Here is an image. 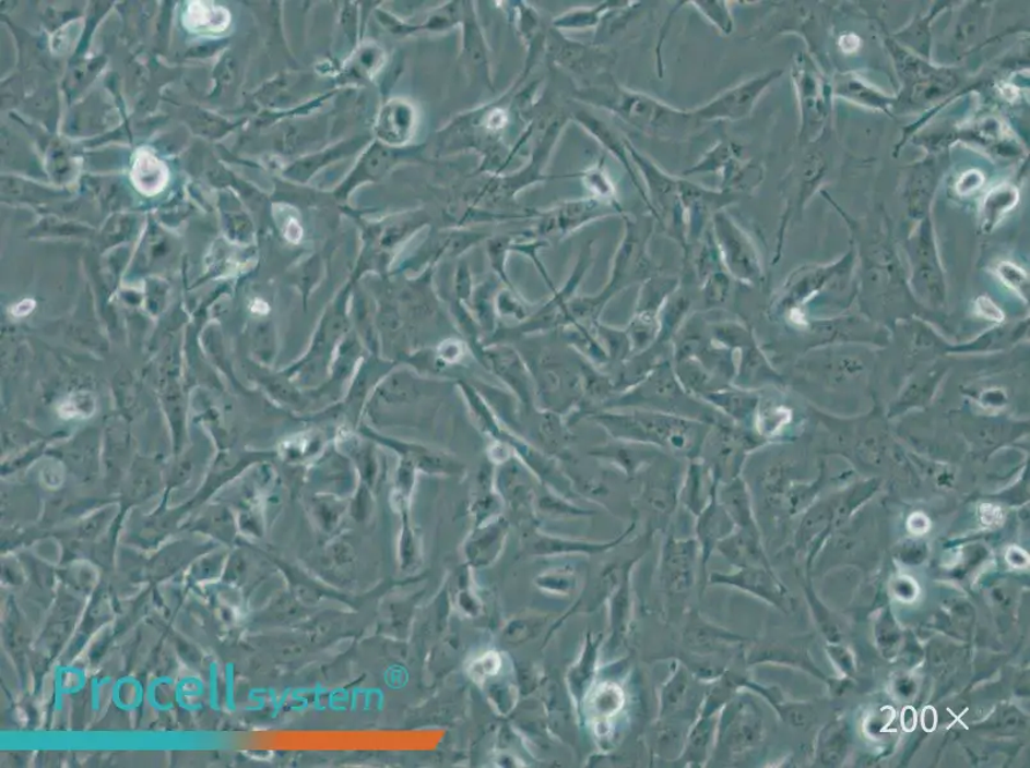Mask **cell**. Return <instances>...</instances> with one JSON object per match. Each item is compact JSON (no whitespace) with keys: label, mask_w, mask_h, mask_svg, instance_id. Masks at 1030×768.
<instances>
[{"label":"cell","mask_w":1030,"mask_h":768,"mask_svg":"<svg viewBox=\"0 0 1030 768\" xmlns=\"http://www.w3.org/2000/svg\"><path fill=\"white\" fill-rule=\"evenodd\" d=\"M575 99L607 110L631 128L652 137L684 140L702 128L694 110H682L648 94L621 86L605 72L578 87Z\"/></svg>","instance_id":"6da1fadb"},{"label":"cell","mask_w":1030,"mask_h":768,"mask_svg":"<svg viewBox=\"0 0 1030 768\" xmlns=\"http://www.w3.org/2000/svg\"><path fill=\"white\" fill-rule=\"evenodd\" d=\"M590 418L614 440L641 443L672 456L699 459L711 425L672 413L641 410H600Z\"/></svg>","instance_id":"7a4b0ae2"},{"label":"cell","mask_w":1030,"mask_h":768,"mask_svg":"<svg viewBox=\"0 0 1030 768\" xmlns=\"http://www.w3.org/2000/svg\"><path fill=\"white\" fill-rule=\"evenodd\" d=\"M641 409L699 420L711 427L722 413L686 393L670 360L658 363L642 380L621 391L603 410Z\"/></svg>","instance_id":"3957f363"},{"label":"cell","mask_w":1030,"mask_h":768,"mask_svg":"<svg viewBox=\"0 0 1030 768\" xmlns=\"http://www.w3.org/2000/svg\"><path fill=\"white\" fill-rule=\"evenodd\" d=\"M621 217L625 220V235L614 255L609 284L597 295L578 297V305L591 321H599L600 313L615 295L655 275L648 251L655 218L634 217L627 213L621 214Z\"/></svg>","instance_id":"277c9868"},{"label":"cell","mask_w":1030,"mask_h":768,"mask_svg":"<svg viewBox=\"0 0 1030 768\" xmlns=\"http://www.w3.org/2000/svg\"><path fill=\"white\" fill-rule=\"evenodd\" d=\"M627 149L637 172L641 175L650 202V214L659 221L663 231L684 250L685 261L690 260L691 247L688 242L687 220L684 205L680 203L679 180L659 167L655 161L642 154L627 140Z\"/></svg>","instance_id":"5b68a950"},{"label":"cell","mask_w":1030,"mask_h":768,"mask_svg":"<svg viewBox=\"0 0 1030 768\" xmlns=\"http://www.w3.org/2000/svg\"><path fill=\"white\" fill-rule=\"evenodd\" d=\"M584 358L566 353L560 349L541 350L535 364L536 396L543 400L544 410L569 417L580 409L583 397L582 364Z\"/></svg>","instance_id":"8992f818"},{"label":"cell","mask_w":1030,"mask_h":768,"mask_svg":"<svg viewBox=\"0 0 1030 768\" xmlns=\"http://www.w3.org/2000/svg\"><path fill=\"white\" fill-rule=\"evenodd\" d=\"M738 693L719 715L717 742L711 760H730L745 755L762 740L765 723L759 707L751 699L738 696Z\"/></svg>","instance_id":"52a82bcc"},{"label":"cell","mask_w":1030,"mask_h":768,"mask_svg":"<svg viewBox=\"0 0 1030 768\" xmlns=\"http://www.w3.org/2000/svg\"><path fill=\"white\" fill-rule=\"evenodd\" d=\"M699 565L700 551L695 538H677L672 533L666 536L658 566L659 585L666 597L674 598L690 592Z\"/></svg>","instance_id":"ba28073f"},{"label":"cell","mask_w":1030,"mask_h":768,"mask_svg":"<svg viewBox=\"0 0 1030 768\" xmlns=\"http://www.w3.org/2000/svg\"><path fill=\"white\" fill-rule=\"evenodd\" d=\"M710 231L723 267L731 276L744 280L758 276V261L751 241L727 212L723 209L714 214Z\"/></svg>","instance_id":"9c48e42d"},{"label":"cell","mask_w":1030,"mask_h":768,"mask_svg":"<svg viewBox=\"0 0 1030 768\" xmlns=\"http://www.w3.org/2000/svg\"><path fill=\"white\" fill-rule=\"evenodd\" d=\"M780 75V71H773L746 80L744 83L719 94L707 105L694 109V113L702 124L717 121L744 120L753 112L755 105H757L768 86L773 84Z\"/></svg>","instance_id":"30bf717a"},{"label":"cell","mask_w":1030,"mask_h":768,"mask_svg":"<svg viewBox=\"0 0 1030 768\" xmlns=\"http://www.w3.org/2000/svg\"><path fill=\"white\" fill-rule=\"evenodd\" d=\"M625 211L620 205L591 196L559 203L554 209L544 214L541 232L554 236L559 240L597 219L611 216H621Z\"/></svg>","instance_id":"8fae6325"},{"label":"cell","mask_w":1030,"mask_h":768,"mask_svg":"<svg viewBox=\"0 0 1030 768\" xmlns=\"http://www.w3.org/2000/svg\"><path fill=\"white\" fill-rule=\"evenodd\" d=\"M550 36L552 43L548 47L558 68L572 72L578 77H589L588 83L605 72H612V65L617 56L611 50H605L595 44L589 46V44L570 40L555 28Z\"/></svg>","instance_id":"7c38bea8"},{"label":"cell","mask_w":1030,"mask_h":768,"mask_svg":"<svg viewBox=\"0 0 1030 768\" xmlns=\"http://www.w3.org/2000/svg\"><path fill=\"white\" fill-rule=\"evenodd\" d=\"M626 700V693L618 683L596 682L583 701L578 722L588 725L600 742L607 741L619 715L625 711Z\"/></svg>","instance_id":"4fadbf2b"},{"label":"cell","mask_w":1030,"mask_h":768,"mask_svg":"<svg viewBox=\"0 0 1030 768\" xmlns=\"http://www.w3.org/2000/svg\"><path fill=\"white\" fill-rule=\"evenodd\" d=\"M680 203L684 205L687 220L688 242L690 247L700 241L706 233L711 218L733 202L735 195L727 190H713L700 187L692 181L679 180Z\"/></svg>","instance_id":"5bb4252c"},{"label":"cell","mask_w":1030,"mask_h":768,"mask_svg":"<svg viewBox=\"0 0 1030 768\" xmlns=\"http://www.w3.org/2000/svg\"><path fill=\"white\" fill-rule=\"evenodd\" d=\"M707 583L709 586H723L741 590L748 595L760 598L776 608L784 610L789 600L785 595L788 590L783 588L780 580L773 574V571L765 567H739L733 573H708Z\"/></svg>","instance_id":"9a60e30c"},{"label":"cell","mask_w":1030,"mask_h":768,"mask_svg":"<svg viewBox=\"0 0 1030 768\" xmlns=\"http://www.w3.org/2000/svg\"><path fill=\"white\" fill-rule=\"evenodd\" d=\"M603 646L604 634L589 632L584 637L580 656L567 670L566 688L578 720H580L584 699L597 682L599 661Z\"/></svg>","instance_id":"2e32d148"},{"label":"cell","mask_w":1030,"mask_h":768,"mask_svg":"<svg viewBox=\"0 0 1030 768\" xmlns=\"http://www.w3.org/2000/svg\"><path fill=\"white\" fill-rule=\"evenodd\" d=\"M744 640L745 638L741 635L709 622L695 610L688 614L684 632H682V646L690 655L701 657L721 655L733 646L743 644Z\"/></svg>","instance_id":"e0dca14e"},{"label":"cell","mask_w":1030,"mask_h":768,"mask_svg":"<svg viewBox=\"0 0 1030 768\" xmlns=\"http://www.w3.org/2000/svg\"><path fill=\"white\" fill-rule=\"evenodd\" d=\"M694 676L679 660L674 662L671 675L659 691L658 719H685L695 721L700 707L690 706L694 699Z\"/></svg>","instance_id":"ac0fdd59"},{"label":"cell","mask_w":1030,"mask_h":768,"mask_svg":"<svg viewBox=\"0 0 1030 768\" xmlns=\"http://www.w3.org/2000/svg\"><path fill=\"white\" fill-rule=\"evenodd\" d=\"M718 487L711 493L708 505L696 516L695 523V539L699 544L700 567L706 581L710 557L713 556L718 544L736 529L730 515L718 501Z\"/></svg>","instance_id":"d6986e66"},{"label":"cell","mask_w":1030,"mask_h":768,"mask_svg":"<svg viewBox=\"0 0 1030 768\" xmlns=\"http://www.w3.org/2000/svg\"><path fill=\"white\" fill-rule=\"evenodd\" d=\"M570 121L580 124L584 131H588L591 136H594L600 144H602L607 152H609L613 157L619 160L621 167L631 179L634 187L639 191L640 196L644 204L649 206L650 202L644 191L642 181H640L639 172L635 168L631 157L627 149V139L620 137L617 132H615L609 124L600 120V118L590 113L589 110L580 109L577 112L569 116Z\"/></svg>","instance_id":"ffe728a7"},{"label":"cell","mask_w":1030,"mask_h":768,"mask_svg":"<svg viewBox=\"0 0 1030 768\" xmlns=\"http://www.w3.org/2000/svg\"><path fill=\"white\" fill-rule=\"evenodd\" d=\"M635 566L628 568L624 579L614 588L606 605L609 612V638H607L606 649L613 655L625 644L629 631H631L634 620V589L632 573Z\"/></svg>","instance_id":"44dd1931"},{"label":"cell","mask_w":1030,"mask_h":768,"mask_svg":"<svg viewBox=\"0 0 1030 768\" xmlns=\"http://www.w3.org/2000/svg\"><path fill=\"white\" fill-rule=\"evenodd\" d=\"M715 551L736 568L765 567L772 571L762 550L759 531L736 528L718 544Z\"/></svg>","instance_id":"7402d4cb"},{"label":"cell","mask_w":1030,"mask_h":768,"mask_svg":"<svg viewBox=\"0 0 1030 768\" xmlns=\"http://www.w3.org/2000/svg\"><path fill=\"white\" fill-rule=\"evenodd\" d=\"M719 715H698V718L688 728L685 747L678 760L690 767H706L713 757Z\"/></svg>","instance_id":"603a6c76"},{"label":"cell","mask_w":1030,"mask_h":768,"mask_svg":"<svg viewBox=\"0 0 1030 768\" xmlns=\"http://www.w3.org/2000/svg\"><path fill=\"white\" fill-rule=\"evenodd\" d=\"M719 484L721 480L711 472L701 457L690 460L685 478L680 482L679 505L694 516H698L708 505L711 493Z\"/></svg>","instance_id":"cb8c5ba5"},{"label":"cell","mask_w":1030,"mask_h":768,"mask_svg":"<svg viewBox=\"0 0 1030 768\" xmlns=\"http://www.w3.org/2000/svg\"><path fill=\"white\" fill-rule=\"evenodd\" d=\"M488 359H490L496 374L500 375L516 391L524 405L530 406V408L535 405L536 391L533 386L535 383L531 380V373L528 371L524 361L514 350L500 347L498 350L488 352Z\"/></svg>","instance_id":"d4e9b609"},{"label":"cell","mask_w":1030,"mask_h":768,"mask_svg":"<svg viewBox=\"0 0 1030 768\" xmlns=\"http://www.w3.org/2000/svg\"><path fill=\"white\" fill-rule=\"evenodd\" d=\"M591 455L612 463L615 467L625 471V475L635 478L654 463L656 457L661 456V453L658 448L641 445V443L615 440L612 445L596 448Z\"/></svg>","instance_id":"484cf974"},{"label":"cell","mask_w":1030,"mask_h":768,"mask_svg":"<svg viewBox=\"0 0 1030 768\" xmlns=\"http://www.w3.org/2000/svg\"><path fill=\"white\" fill-rule=\"evenodd\" d=\"M636 523H632L618 537L609 542H588L582 539L563 538L554 536H541L535 544L536 552L543 556H563V555H600V553L609 552L617 549L626 538L632 535Z\"/></svg>","instance_id":"4316f807"},{"label":"cell","mask_w":1030,"mask_h":768,"mask_svg":"<svg viewBox=\"0 0 1030 768\" xmlns=\"http://www.w3.org/2000/svg\"><path fill=\"white\" fill-rule=\"evenodd\" d=\"M169 180L165 161L147 149H139L131 169L133 187L145 196H154L166 189Z\"/></svg>","instance_id":"83f0119b"},{"label":"cell","mask_w":1030,"mask_h":768,"mask_svg":"<svg viewBox=\"0 0 1030 768\" xmlns=\"http://www.w3.org/2000/svg\"><path fill=\"white\" fill-rule=\"evenodd\" d=\"M717 494L718 501L721 502L736 528L759 531L743 480L733 478L729 483L719 484Z\"/></svg>","instance_id":"f1b7e54d"},{"label":"cell","mask_w":1030,"mask_h":768,"mask_svg":"<svg viewBox=\"0 0 1030 768\" xmlns=\"http://www.w3.org/2000/svg\"><path fill=\"white\" fill-rule=\"evenodd\" d=\"M182 22L190 32L218 34L226 32L232 24V13L225 7L203 2V0H192L183 12Z\"/></svg>","instance_id":"f546056e"},{"label":"cell","mask_w":1030,"mask_h":768,"mask_svg":"<svg viewBox=\"0 0 1030 768\" xmlns=\"http://www.w3.org/2000/svg\"><path fill=\"white\" fill-rule=\"evenodd\" d=\"M628 2H618V0H606L594 7H580L560 14L553 21V26L558 32H581V29L595 28L614 11L624 9Z\"/></svg>","instance_id":"4dcf8cb0"},{"label":"cell","mask_w":1030,"mask_h":768,"mask_svg":"<svg viewBox=\"0 0 1030 768\" xmlns=\"http://www.w3.org/2000/svg\"><path fill=\"white\" fill-rule=\"evenodd\" d=\"M594 331L600 344L604 347L611 367L620 369L632 358V347L626 329H615L597 322Z\"/></svg>","instance_id":"1f68e13d"},{"label":"cell","mask_w":1030,"mask_h":768,"mask_svg":"<svg viewBox=\"0 0 1030 768\" xmlns=\"http://www.w3.org/2000/svg\"><path fill=\"white\" fill-rule=\"evenodd\" d=\"M580 576L573 566L565 565L553 568L537 578V586L544 592L557 597H570L576 593Z\"/></svg>","instance_id":"d6a6232c"},{"label":"cell","mask_w":1030,"mask_h":768,"mask_svg":"<svg viewBox=\"0 0 1030 768\" xmlns=\"http://www.w3.org/2000/svg\"><path fill=\"white\" fill-rule=\"evenodd\" d=\"M735 161H733V147L730 144L719 143L711 149L706 157L692 168L685 171L686 176L715 172L723 175L724 182L733 177Z\"/></svg>","instance_id":"836d02e7"},{"label":"cell","mask_w":1030,"mask_h":768,"mask_svg":"<svg viewBox=\"0 0 1030 768\" xmlns=\"http://www.w3.org/2000/svg\"><path fill=\"white\" fill-rule=\"evenodd\" d=\"M849 747V733L841 722L829 725L821 734L819 756L821 763L833 766L840 764Z\"/></svg>","instance_id":"e575fe53"},{"label":"cell","mask_w":1030,"mask_h":768,"mask_svg":"<svg viewBox=\"0 0 1030 768\" xmlns=\"http://www.w3.org/2000/svg\"><path fill=\"white\" fill-rule=\"evenodd\" d=\"M731 279L727 271L721 269L711 273L701 280L703 305L708 309L721 308L729 299Z\"/></svg>","instance_id":"d590c367"},{"label":"cell","mask_w":1030,"mask_h":768,"mask_svg":"<svg viewBox=\"0 0 1030 768\" xmlns=\"http://www.w3.org/2000/svg\"><path fill=\"white\" fill-rule=\"evenodd\" d=\"M540 509L554 519L581 518L594 514L591 509L576 506L572 501L554 491L541 499Z\"/></svg>","instance_id":"8d00e7d4"},{"label":"cell","mask_w":1030,"mask_h":768,"mask_svg":"<svg viewBox=\"0 0 1030 768\" xmlns=\"http://www.w3.org/2000/svg\"><path fill=\"white\" fill-rule=\"evenodd\" d=\"M695 9L706 17L711 25L724 35L733 32V20L727 3L721 0H694Z\"/></svg>","instance_id":"74e56055"},{"label":"cell","mask_w":1030,"mask_h":768,"mask_svg":"<svg viewBox=\"0 0 1030 768\" xmlns=\"http://www.w3.org/2000/svg\"><path fill=\"white\" fill-rule=\"evenodd\" d=\"M581 180L587 183V187L591 189L592 192H594V196L603 199V201L620 205L617 201V197H615L613 182L611 181L609 176L606 175L602 165L590 168L588 171H582Z\"/></svg>","instance_id":"f35d334b"},{"label":"cell","mask_w":1030,"mask_h":768,"mask_svg":"<svg viewBox=\"0 0 1030 768\" xmlns=\"http://www.w3.org/2000/svg\"><path fill=\"white\" fill-rule=\"evenodd\" d=\"M1017 202V192L1010 188L993 191L985 202V220H997Z\"/></svg>","instance_id":"ab89813d"},{"label":"cell","mask_w":1030,"mask_h":768,"mask_svg":"<svg viewBox=\"0 0 1030 768\" xmlns=\"http://www.w3.org/2000/svg\"><path fill=\"white\" fill-rule=\"evenodd\" d=\"M94 405V401L88 396H70L59 406V412L67 419L92 417Z\"/></svg>","instance_id":"60d3db41"},{"label":"cell","mask_w":1030,"mask_h":768,"mask_svg":"<svg viewBox=\"0 0 1030 768\" xmlns=\"http://www.w3.org/2000/svg\"><path fill=\"white\" fill-rule=\"evenodd\" d=\"M809 598L810 601L814 602L813 609L815 612V617H817V622L820 624L821 632H825L826 637L829 640L840 641L841 634L839 627H837L832 617L829 616V612L825 608H821V604L818 601H813V598Z\"/></svg>","instance_id":"b9f144b4"},{"label":"cell","mask_w":1030,"mask_h":768,"mask_svg":"<svg viewBox=\"0 0 1030 768\" xmlns=\"http://www.w3.org/2000/svg\"><path fill=\"white\" fill-rule=\"evenodd\" d=\"M878 641L884 647L885 651L888 648H893L898 644L900 634L898 627L893 623L891 615H886L884 622L880 623L878 627Z\"/></svg>","instance_id":"7bdbcfd3"},{"label":"cell","mask_w":1030,"mask_h":768,"mask_svg":"<svg viewBox=\"0 0 1030 768\" xmlns=\"http://www.w3.org/2000/svg\"><path fill=\"white\" fill-rule=\"evenodd\" d=\"M999 273L1006 280V284L1015 288V290L1022 292L1028 286V278L1025 272H1021L1017 267H1014L1011 264H1003L999 268Z\"/></svg>","instance_id":"ee69618b"},{"label":"cell","mask_w":1030,"mask_h":768,"mask_svg":"<svg viewBox=\"0 0 1030 768\" xmlns=\"http://www.w3.org/2000/svg\"><path fill=\"white\" fill-rule=\"evenodd\" d=\"M832 655L836 662L840 664V668L844 670V672H848V674H852V671H854V662H852L851 656L847 649L832 648Z\"/></svg>","instance_id":"f6af8a7d"},{"label":"cell","mask_w":1030,"mask_h":768,"mask_svg":"<svg viewBox=\"0 0 1030 768\" xmlns=\"http://www.w3.org/2000/svg\"><path fill=\"white\" fill-rule=\"evenodd\" d=\"M978 305H980V312L984 314V316L990 317V320H993V321L1003 320L1002 312H999V310L995 305H993V302H991L988 299L982 298L980 302H978Z\"/></svg>","instance_id":"bcb514c9"},{"label":"cell","mask_w":1030,"mask_h":768,"mask_svg":"<svg viewBox=\"0 0 1030 768\" xmlns=\"http://www.w3.org/2000/svg\"><path fill=\"white\" fill-rule=\"evenodd\" d=\"M34 308H35V301L33 300L21 301L19 302L16 307L12 309V314L16 316H24L32 313Z\"/></svg>","instance_id":"7dc6e473"}]
</instances>
